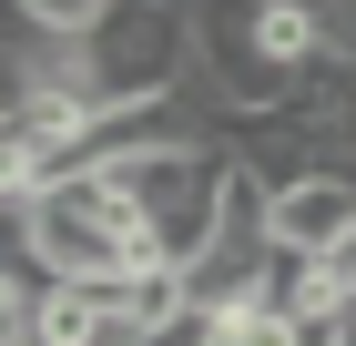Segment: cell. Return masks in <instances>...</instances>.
<instances>
[{
    "label": "cell",
    "mask_w": 356,
    "mask_h": 346,
    "mask_svg": "<svg viewBox=\"0 0 356 346\" xmlns=\"http://www.w3.org/2000/svg\"><path fill=\"white\" fill-rule=\"evenodd\" d=\"M102 10H112V0H10V21H31V31H72V41H82Z\"/></svg>",
    "instance_id": "obj_4"
},
{
    "label": "cell",
    "mask_w": 356,
    "mask_h": 346,
    "mask_svg": "<svg viewBox=\"0 0 356 346\" xmlns=\"http://www.w3.org/2000/svg\"><path fill=\"white\" fill-rule=\"evenodd\" d=\"M41 346H102L112 336V306L92 275H51V295H41V326H31Z\"/></svg>",
    "instance_id": "obj_3"
},
{
    "label": "cell",
    "mask_w": 356,
    "mask_h": 346,
    "mask_svg": "<svg viewBox=\"0 0 356 346\" xmlns=\"http://www.w3.org/2000/svg\"><path fill=\"white\" fill-rule=\"evenodd\" d=\"M204 72V31H193V0H112L102 21L82 31V92L92 102H153V92H184Z\"/></svg>",
    "instance_id": "obj_1"
},
{
    "label": "cell",
    "mask_w": 356,
    "mask_h": 346,
    "mask_svg": "<svg viewBox=\"0 0 356 346\" xmlns=\"http://www.w3.org/2000/svg\"><path fill=\"white\" fill-rule=\"evenodd\" d=\"M102 123L82 81H10V112H0V143H72Z\"/></svg>",
    "instance_id": "obj_2"
},
{
    "label": "cell",
    "mask_w": 356,
    "mask_h": 346,
    "mask_svg": "<svg viewBox=\"0 0 356 346\" xmlns=\"http://www.w3.org/2000/svg\"><path fill=\"white\" fill-rule=\"evenodd\" d=\"M326 346H356V336H326Z\"/></svg>",
    "instance_id": "obj_5"
}]
</instances>
